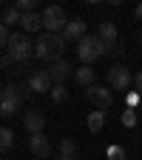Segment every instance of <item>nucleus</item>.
<instances>
[{
  "label": "nucleus",
  "instance_id": "obj_17",
  "mask_svg": "<svg viewBox=\"0 0 142 160\" xmlns=\"http://www.w3.org/2000/svg\"><path fill=\"white\" fill-rule=\"evenodd\" d=\"M57 154H60V157H77V143H74L71 137H60Z\"/></svg>",
  "mask_w": 142,
  "mask_h": 160
},
{
  "label": "nucleus",
  "instance_id": "obj_13",
  "mask_svg": "<svg viewBox=\"0 0 142 160\" xmlns=\"http://www.w3.org/2000/svg\"><path fill=\"white\" fill-rule=\"evenodd\" d=\"M97 37L103 40L105 46H114V43H119V32H117V23H111V20H103V23H99V29H97Z\"/></svg>",
  "mask_w": 142,
  "mask_h": 160
},
{
  "label": "nucleus",
  "instance_id": "obj_10",
  "mask_svg": "<svg viewBox=\"0 0 142 160\" xmlns=\"http://www.w3.org/2000/svg\"><path fill=\"white\" fill-rule=\"evenodd\" d=\"M23 126H26L29 134H43V129H46V114L40 112V109L26 112V114H23Z\"/></svg>",
  "mask_w": 142,
  "mask_h": 160
},
{
  "label": "nucleus",
  "instance_id": "obj_14",
  "mask_svg": "<svg viewBox=\"0 0 142 160\" xmlns=\"http://www.w3.org/2000/svg\"><path fill=\"white\" fill-rule=\"evenodd\" d=\"M20 26H23V32H40L43 29V12H26Z\"/></svg>",
  "mask_w": 142,
  "mask_h": 160
},
{
  "label": "nucleus",
  "instance_id": "obj_5",
  "mask_svg": "<svg viewBox=\"0 0 142 160\" xmlns=\"http://www.w3.org/2000/svg\"><path fill=\"white\" fill-rule=\"evenodd\" d=\"M66 26H68V20H66L63 6L51 3V6H46V9H43V29H46L48 34H63V32H66Z\"/></svg>",
  "mask_w": 142,
  "mask_h": 160
},
{
  "label": "nucleus",
  "instance_id": "obj_6",
  "mask_svg": "<svg viewBox=\"0 0 142 160\" xmlns=\"http://www.w3.org/2000/svg\"><path fill=\"white\" fill-rule=\"evenodd\" d=\"M131 83H134V77H131V69L128 66L117 63V66L108 69V89H114V92H128Z\"/></svg>",
  "mask_w": 142,
  "mask_h": 160
},
{
  "label": "nucleus",
  "instance_id": "obj_8",
  "mask_svg": "<svg viewBox=\"0 0 142 160\" xmlns=\"http://www.w3.org/2000/svg\"><path fill=\"white\" fill-rule=\"evenodd\" d=\"M85 97L91 100L99 112L111 109V103H114V94L108 92V86H91V89H85Z\"/></svg>",
  "mask_w": 142,
  "mask_h": 160
},
{
  "label": "nucleus",
  "instance_id": "obj_25",
  "mask_svg": "<svg viewBox=\"0 0 142 160\" xmlns=\"http://www.w3.org/2000/svg\"><path fill=\"white\" fill-rule=\"evenodd\" d=\"M139 97H142L139 92H128V97H125V100H128V109H134V106L139 103Z\"/></svg>",
  "mask_w": 142,
  "mask_h": 160
},
{
  "label": "nucleus",
  "instance_id": "obj_15",
  "mask_svg": "<svg viewBox=\"0 0 142 160\" xmlns=\"http://www.w3.org/2000/svg\"><path fill=\"white\" fill-rule=\"evenodd\" d=\"M74 80L83 89H91V86H97V74H94V69L91 66H83V69H74Z\"/></svg>",
  "mask_w": 142,
  "mask_h": 160
},
{
  "label": "nucleus",
  "instance_id": "obj_19",
  "mask_svg": "<svg viewBox=\"0 0 142 160\" xmlns=\"http://www.w3.org/2000/svg\"><path fill=\"white\" fill-rule=\"evenodd\" d=\"M0 149H3V152H11V149H14V132H11L9 126L0 129Z\"/></svg>",
  "mask_w": 142,
  "mask_h": 160
},
{
  "label": "nucleus",
  "instance_id": "obj_7",
  "mask_svg": "<svg viewBox=\"0 0 142 160\" xmlns=\"http://www.w3.org/2000/svg\"><path fill=\"white\" fill-rule=\"evenodd\" d=\"M34 94H51V89H54V80L48 77V72L46 69H34L31 74H29V83H26Z\"/></svg>",
  "mask_w": 142,
  "mask_h": 160
},
{
  "label": "nucleus",
  "instance_id": "obj_21",
  "mask_svg": "<svg viewBox=\"0 0 142 160\" xmlns=\"http://www.w3.org/2000/svg\"><path fill=\"white\" fill-rule=\"evenodd\" d=\"M54 103H66L68 100V89H66V83H54V89H51V94H48Z\"/></svg>",
  "mask_w": 142,
  "mask_h": 160
},
{
  "label": "nucleus",
  "instance_id": "obj_12",
  "mask_svg": "<svg viewBox=\"0 0 142 160\" xmlns=\"http://www.w3.org/2000/svg\"><path fill=\"white\" fill-rule=\"evenodd\" d=\"M88 32H85V20H68V26H66V32H63V37H66V43H80Z\"/></svg>",
  "mask_w": 142,
  "mask_h": 160
},
{
  "label": "nucleus",
  "instance_id": "obj_22",
  "mask_svg": "<svg viewBox=\"0 0 142 160\" xmlns=\"http://www.w3.org/2000/svg\"><path fill=\"white\" fill-rule=\"evenodd\" d=\"M122 126H128V129L136 126V112H134V109H125V112H122Z\"/></svg>",
  "mask_w": 142,
  "mask_h": 160
},
{
  "label": "nucleus",
  "instance_id": "obj_28",
  "mask_svg": "<svg viewBox=\"0 0 142 160\" xmlns=\"http://www.w3.org/2000/svg\"><path fill=\"white\" fill-rule=\"evenodd\" d=\"M54 160H77V157H60V154H57V157H54Z\"/></svg>",
  "mask_w": 142,
  "mask_h": 160
},
{
  "label": "nucleus",
  "instance_id": "obj_24",
  "mask_svg": "<svg viewBox=\"0 0 142 160\" xmlns=\"http://www.w3.org/2000/svg\"><path fill=\"white\" fill-rule=\"evenodd\" d=\"M0 66H3V69L9 72V69H11V66H17V63H14V57H11L9 52H3V57H0Z\"/></svg>",
  "mask_w": 142,
  "mask_h": 160
},
{
  "label": "nucleus",
  "instance_id": "obj_9",
  "mask_svg": "<svg viewBox=\"0 0 142 160\" xmlns=\"http://www.w3.org/2000/svg\"><path fill=\"white\" fill-rule=\"evenodd\" d=\"M29 152L34 157H40V160H48L51 157V140L46 134H31L29 137Z\"/></svg>",
  "mask_w": 142,
  "mask_h": 160
},
{
  "label": "nucleus",
  "instance_id": "obj_11",
  "mask_svg": "<svg viewBox=\"0 0 142 160\" xmlns=\"http://www.w3.org/2000/svg\"><path fill=\"white\" fill-rule=\"evenodd\" d=\"M46 72H48V77L54 80V83H66V80L74 74V69L68 66V60H66V57H63V60H57V63H51Z\"/></svg>",
  "mask_w": 142,
  "mask_h": 160
},
{
  "label": "nucleus",
  "instance_id": "obj_23",
  "mask_svg": "<svg viewBox=\"0 0 142 160\" xmlns=\"http://www.w3.org/2000/svg\"><path fill=\"white\" fill-rule=\"evenodd\" d=\"M108 54H111V57H119V54H125V43H122V40H119V43L108 46Z\"/></svg>",
  "mask_w": 142,
  "mask_h": 160
},
{
  "label": "nucleus",
  "instance_id": "obj_2",
  "mask_svg": "<svg viewBox=\"0 0 142 160\" xmlns=\"http://www.w3.org/2000/svg\"><path fill=\"white\" fill-rule=\"evenodd\" d=\"M29 86H20V83H6L3 92H0V114H3V120L14 117L17 109L26 103V97H29Z\"/></svg>",
  "mask_w": 142,
  "mask_h": 160
},
{
  "label": "nucleus",
  "instance_id": "obj_4",
  "mask_svg": "<svg viewBox=\"0 0 142 160\" xmlns=\"http://www.w3.org/2000/svg\"><path fill=\"white\" fill-rule=\"evenodd\" d=\"M3 52H9V54L14 57V63H17V66H29V63H31V57H34V43H31L26 34H14V37H11V43H9Z\"/></svg>",
  "mask_w": 142,
  "mask_h": 160
},
{
  "label": "nucleus",
  "instance_id": "obj_3",
  "mask_svg": "<svg viewBox=\"0 0 142 160\" xmlns=\"http://www.w3.org/2000/svg\"><path fill=\"white\" fill-rule=\"evenodd\" d=\"M77 57L83 60V66H91V63H97L99 57H108V46L97 34H85L77 43Z\"/></svg>",
  "mask_w": 142,
  "mask_h": 160
},
{
  "label": "nucleus",
  "instance_id": "obj_26",
  "mask_svg": "<svg viewBox=\"0 0 142 160\" xmlns=\"http://www.w3.org/2000/svg\"><path fill=\"white\" fill-rule=\"evenodd\" d=\"M134 92H139V94H142V69L134 74Z\"/></svg>",
  "mask_w": 142,
  "mask_h": 160
},
{
  "label": "nucleus",
  "instance_id": "obj_1",
  "mask_svg": "<svg viewBox=\"0 0 142 160\" xmlns=\"http://www.w3.org/2000/svg\"><path fill=\"white\" fill-rule=\"evenodd\" d=\"M63 52H66V37L63 34L43 32L34 40V57L37 60H51V63H57V60H63Z\"/></svg>",
  "mask_w": 142,
  "mask_h": 160
},
{
  "label": "nucleus",
  "instance_id": "obj_27",
  "mask_svg": "<svg viewBox=\"0 0 142 160\" xmlns=\"http://www.w3.org/2000/svg\"><path fill=\"white\" fill-rule=\"evenodd\" d=\"M134 17H136V20H139V23H142V3H139V6H136V12H134Z\"/></svg>",
  "mask_w": 142,
  "mask_h": 160
},
{
  "label": "nucleus",
  "instance_id": "obj_18",
  "mask_svg": "<svg viewBox=\"0 0 142 160\" xmlns=\"http://www.w3.org/2000/svg\"><path fill=\"white\" fill-rule=\"evenodd\" d=\"M103 126H105V112H99V109H94L91 114H88V132H103Z\"/></svg>",
  "mask_w": 142,
  "mask_h": 160
},
{
  "label": "nucleus",
  "instance_id": "obj_16",
  "mask_svg": "<svg viewBox=\"0 0 142 160\" xmlns=\"http://www.w3.org/2000/svg\"><path fill=\"white\" fill-rule=\"evenodd\" d=\"M20 20H23V12H20L14 3L3 9V26H9V29H11V26H20Z\"/></svg>",
  "mask_w": 142,
  "mask_h": 160
},
{
  "label": "nucleus",
  "instance_id": "obj_20",
  "mask_svg": "<svg viewBox=\"0 0 142 160\" xmlns=\"http://www.w3.org/2000/svg\"><path fill=\"white\" fill-rule=\"evenodd\" d=\"M105 157H108V160H128V152H125V146L111 143V146L105 149Z\"/></svg>",
  "mask_w": 142,
  "mask_h": 160
}]
</instances>
